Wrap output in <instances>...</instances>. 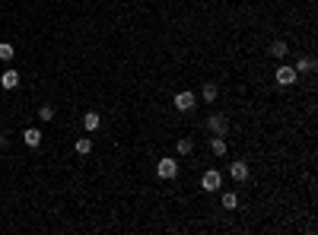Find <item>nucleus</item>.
<instances>
[{"instance_id": "1", "label": "nucleus", "mask_w": 318, "mask_h": 235, "mask_svg": "<svg viewBox=\"0 0 318 235\" xmlns=\"http://www.w3.org/2000/svg\"><path fill=\"white\" fill-rule=\"evenodd\" d=\"M201 188L210 191V194H213V191H220V188H223V175H220L217 168H207V172H204V178H201Z\"/></svg>"}, {"instance_id": "2", "label": "nucleus", "mask_w": 318, "mask_h": 235, "mask_svg": "<svg viewBox=\"0 0 318 235\" xmlns=\"http://www.w3.org/2000/svg\"><path fill=\"white\" fill-rule=\"evenodd\" d=\"M207 127L213 137H226V130H229V121H226V114H210L207 118Z\"/></svg>"}, {"instance_id": "3", "label": "nucleus", "mask_w": 318, "mask_h": 235, "mask_svg": "<svg viewBox=\"0 0 318 235\" xmlns=\"http://www.w3.org/2000/svg\"><path fill=\"white\" fill-rule=\"evenodd\" d=\"M172 105H175V111H191V108L197 105V95L194 92H178L175 99H172Z\"/></svg>"}, {"instance_id": "4", "label": "nucleus", "mask_w": 318, "mask_h": 235, "mask_svg": "<svg viewBox=\"0 0 318 235\" xmlns=\"http://www.w3.org/2000/svg\"><path fill=\"white\" fill-rule=\"evenodd\" d=\"M156 175H159V178H166V181H169V178H175V175H178V162H175V159H159Z\"/></svg>"}, {"instance_id": "5", "label": "nucleus", "mask_w": 318, "mask_h": 235, "mask_svg": "<svg viewBox=\"0 0 318 235\" xmlns=\"http://www.w3.org/2000/svg\"><path fill=\"white\" fill-rule=\"evenodd\" d=\"M296 70H293V67H286V64H283V67H277V73H274V80H277V86H293V83H296Z\"/></svg>"}, {"instance_id": "6", "label": "nucleus", "mask_w": 318, "mask_h": 235, "mask_svg": "<svg viewBox=\"0 0 318 235\" xmlns=\"http://www.w3.org/2000/svg\"><path fill=\"white\" fill-rule=\"evenodd\" d=\"M229 175H232V181H245L248 178V162H232Z\"/></svg>"}, {"instance_id": "7", "label": "nucleus", "mask_w": 318, "mask_h": 235, "mask_svg": "<svg viewBox=\"0 0 318 235\" xmlns=\"http://www.w3.org/2000/svg\"><path fill=\"white\" fill-rule=\"evenodd\" d=\"M99 124H102V118H99V111H86L83 114V127L93 134V130H99Z\"/></svg>"}, {"instance_id": "8", "label": "nucleus", "mask_w": 318, "mask_h": 235, "mask_svg": "<svg viewBox=\"0 0 318 235\" xmlns=\"http://www.w3.org/2000/svg\"><path fill=\"white\" fill-rule=\"evenodd\" d=\"M0 86L3 89H16L19 86V73H16V70H7V73L0 76Z\"/></svg>"}, {"instance_id": "9", "label": "nucleus", "mask_w": 318, "mask_h": 235, "mask_svg": "<svg viewBox=\"0 0 318 235\" xmlns=\"http://www.w3.org/2000/svg\"><path fill=\"white\" fill-rule=\"evenodd\" d=\"M22 140H26V146H38V143H41V130H38V127L22 130Z\"/></svg>"}, {"instance_id": "10", "label": "nucleus", "mask_w": 318, "mask_h": 235, "mask_svg": "<svg viewBox=\"0 0 318 235\" xmlns=\"http://www.w3.org/2000/svg\"><path fill=\"white\" fill-rule=\"evenodd\" d=\"M296 73H312V70H315V61H312V57H302V61H296Z\"/></svg>"}, {"instance_id": "11", "label": "nucleus", "mask_w": 318, "mask_h": 235, "mask_svg": "<svg viewBox=\"0 0 318 235\" xmlns=\"http://www.w3.org/2000/svg\"><path fill=\"white\" fill-rule=\"evenodd\" d=\"M210 149H213L217 156H226V149H229V146H226L223 137H213V140H210Z\"/></svg>"}, {"instance_id": "12", "label": "nucleus", "mask_w": 318, "mask_h": 235, "mask_svg": "<svg viewBox=\"0 0 318 235\" xmlns=\"http://www.w3.org/2000/svg\"><path fill=\"white\" fill-rule=\"evenodd\" d=\"M271 57H286V41H271Z\"/></svg>"}, {"instance_id": "13", "label": "nucleus", "mask_w": 318, "mask_h": 235, "mask_svg": "<svg viewBox=\"0 0 318 235\" xmlns=\"http://www.w3.org/2000/svg\"><path fill=\"white\" fill-rule=\"evenodd\" d=\"M220 95V89H217V83H204V102H213Z\"/></svg>"}, {"instance_id": "14", "label": "nucleus", "mask_w": 318, "mask_h": 235, "mask_svg": "<svg viewBox=\"0 0 318 235\" xmlns=\"http://www.w3.org/2000/svg\"><path fill=\"white\" fill-rule=\"evenodd\" d=\"M76 153H80V156L93 153V140H89V137H83V140H76Z\"/></svg>"}, {"instance_id": "15", "label": "nucleus", "mask_w": 318, "mask_h": 235, "mask_svg": "<svg viewBox=\"0 0 318 235\" xmlns=\"http://www.w3.org/2000/svg\"><path fill=\"white\" fill-rule=\"evenodd\" d=\"M175 149H178V156H188L191 149H194V143H191V140H178V143H175Z\"/></svg>"}, {"instance_id": "16", "label": "nucleus", "mask_w": 318, "mask_h": 235, "mask_svg": "<svg viewBox=\"0 0 318 235\" xmlns=\"http://www.w3.org/2000/svg\"><path fill=\"white\" fill-rule=\"evenodd\" d=\"M38 118H41V121H51V118H55V108H51V105H41L38 108Z\"/></svg>"}, {"instance_id": "17", "label": "nucleus", "mask_w": 318, "mask_h": 235, "mask_svg": "<svg viewBox=\"0 0 318 235\" xmlns=\"http://www.w3.org/2000/svg\"><path fill=\"white\" fill-rule=\"evenodd\" d=\"M223 207H226V210H236V207H239V197H236V194H223Z\"/></svg>"}, {"instance_id": "18", "label": "nucleus", "mask_w": 318, "mask_h": 235, "mask_svg": "<svg viewBox=\"0 0 318 235\" xmlns=\"http://www.w3.org/2000/svg\"><path fill=\"white\" fill-rule=\"evenodd\" d=\"M0 61H13V45H0Z\"/></svg>"}]
</instances>
